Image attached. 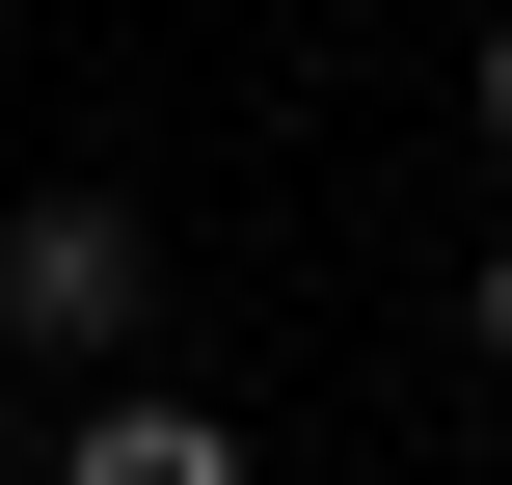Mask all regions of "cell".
I'll list each match as a JSON object with an SVG mask.
<instances>
[{
	"instance_id": "6da1fadb",
	"label": "cell",
	"mask_w": 512,
	"mask_h": 485,
	"mask_svg": "<svg viewBox=\"0 0 512 485\" xmlns=\"http://www.w3.org/2000/svg\"><path fill=\"white\" fill-rule=\"evenodd\" d=\"M135 324H162V243H135L108 189H27V216H0V351H27V378H108Z\"/></svg>"
},
{
	"instance_id": "7a4b0ae2",
	"label": "cell",
	"mask_w": 512,
	"mask_h": 485,
	"mask_svg": "<svg viewBox=\"0 0 512 485\" xmlns=\"http://www.w3.org/2000/svg\"><path fill=\"white\" fill-rule=\"evenodd\" d=\"M54 485H243V432H216V405H162V378H108V405L54 432Z\"/></svg>"
},
{
	"instance_id": "3957f363",
	"label": "cell",
	"mask_w": 512,
	"mask_h": 485,
	"mask_svg": "<svg viewBox=\"0 0 512 485\" xmlns=\"http://www.w3.org/2000/svg\"><path fill=\"white\" fill-rule=\"evenodd\" d=\"M459 351H486V378H512V243H486V270H459Z\"/></svg>"
},
{
	"instance_id": "277c9868",
	"label": "cell",
	"mask_w": 512,
	"mask_h": 485,
	"mask_svg": "<svg viewBox=\"0 0 512 485\" xmlns=\"http://www.w3.org/2000/svg\"><path fill=\"white\" fill-rule=\"evenodd\" d=\"M486 162H512V27H486Z\"/></svg>"
}]
</instances>
